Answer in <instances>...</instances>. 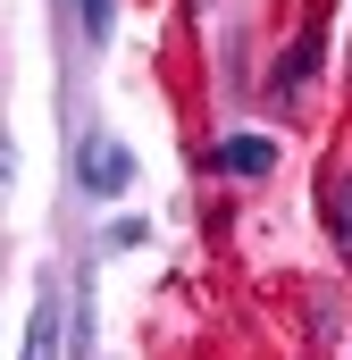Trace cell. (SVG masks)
Here are the masks:
<instances>
[{
  "label": "cell",
  "mask_w": 352,
  "mask_h": 360,
  "mask_svg": "<svg viewBox=\"0 0 352 360\" xmlns=\"http://www.w3.org/2000/svg\"><path fill=\"white\" fill-rule=\"evenodd\" d=\"M184 8H193V17H201V8H210V0H184Z\"/></svg>",
  "instance_id": "9c48e42d"
},
{
  "label": "cell",
  "mask_w": 352,
  "mask_h": 360,
  "mask_svg": "<svg viewBox=\"0 0 352 360\" xmlns=\"http://www.w3.org/2000/svg\"><path fill=\"white\" fill-rule=\"evenodd\" d=\"M101 335H92V276H76V327H68V360H92Z\"/></svg>",
  "instance_id": "8992f818"
},
{
  "label": "cell",
  "mask_w": 352,
  "mask_h": 360,
  "mask_svg": "<svg viewBox=\"0 0 352 360\" xmlns=\"http://www.w3.org/2000/svg\"><path fill=\"white\" fill-rule=\"evenodd\" d=\"M126 184H134V143L84 134V143H76V193H84V201H118Z\"/></svg>",
  "instance_id": "6da1fadb"
},
{
  "label": "cell",
  "mask_w": 352,
  "mask_h": 360,
  "mask_svg": "<svg viewBox=\"0 0 352 360\" xmlns=\"http://www.w3.org/2000/svg\"><path fill=\"white\" fill-rule=\"evenodd\" d=\"M59 8H68V0H59Z\"/></svg>",
  "instance_id": "30bf717a"
},
{
  "label": "cell",
  "mask_w": 352,
  "mask_h": 360,
  "mask_svg": "<svg viewBox=\"0 0 352 360\" xmlns=\"http://www.w3.org/2000/svg\"><path fill=\"white\" fill-rule=\"evenodd\" d=\"M319 59H327V34H319V25H302V34L277 51V68H268V101H302L310 76H319Z\"/></svg>",
  "instance_id": "7a4b0ae2"
},
{
  "label": "cell",
  "mask_w": 352,
  "mask_h": 360,
  "mask_svg": "<svg viewBox=\"0 0 352 360\" xmlns=\"http://www.w3.org/2000/svg\"><path fill=\"white\" fill-rule=\"evenodd\" d=\"M327 243H336V260H352V176L327 184Z\"/></svg>",
  "instance_id": "5b68a950"
},
{
  "label": "cell",
  "mask_w": 352,
  "mask_h": 360,
  "mask_svg": "<svg viewBox=\"0 0 352 360\" xmlns=\"http://www.w3.org/2000/svg\"><path fill=\"white\" fill-rule=\"evenodd\" d=\"M151 243V218H109L101 226V252H143Z\"/></svg>",
  "instance_id": "52a82bcc"
},
{
  "label": "cell",
  "mask_w": 352,
  "mask_h": 360,
  "mask_svg": "<svg viewBox=\"0 0 352 360\" xmlns=\"http://www.w3.org/2000/svg\"><path fill=\"white\" fill-rule=\"evenodd\" d=\"M76 25H84V42H109L118 34V0H76Z\"/></svg>",
  "instance_id": "ba28073f"
},
{
  "label": "cell",
  "mask_w": 352,
  "mask_h": 360,
  "mask_svg": "<svg viewBox=\"0 0 352 360\" xmlns=\"http://www.w3.org/2000/svg\"><path fill=\"white\" fill-rule=\"evenodd\" d=\"M59 344H68V335H59V285L42 276V285H34V310H25V352L17 360H59Z\"/></svg>",
  "instance_id": "277c9868"
},
{
  "label": "cell",
  "mask_w": 352,
  "mask_h": 360,
  "mask_svg": "<svg viewBox=\"0 0 352 360\" xmlns=\"http://www.w3.org/2000/svg\"><path fill=\"white\" fill-rule=\"evenodd\" d=\"M210 168H218V176H268V168H277V134H252V126L218 134V143H210Z\"/></svg>",
  "instance_id": "3957f363"
}]
</instances>
